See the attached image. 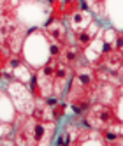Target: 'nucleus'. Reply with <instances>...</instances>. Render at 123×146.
<instances>
[{
    "label": "nucleus",
    "mask_w": 123,
    "mask_h": 146,
    "mask_svg": "<svg viewBox=\"0 0 123 146\" xmlns=\"http://www.w3.org/2000/svg\"><path fill=\"white\" fill-rule=\"evenodd\" d=\"M58 125L56 121L37 120L32 114H19L14 120V143L16 144H49L55 141Z\"/></svg>",
    "instance_id": "nucleus-1"
},
{
    "label": "nucleus",
    "mask_w": 123,
    "mask_h": 146,
    "mask_svg": "<svg viewBox=\"0 0 123 146\" xmlns=\"http://www.w3.org/2000/svg\"><path fill=\"white\" fill-rule=\"evenodd\" d=\"M116 118L118 116H116L114 106L112 104H102V102H91V106L81 116L83 123L88 129H93V130H102L109 127Z\"/></svg>",
    "instance_id": "nucleus-2"
},
{
    "label": "nucleus",
    "mask_w": 123,
    "mask_h": 146,
    "mask_svg": "<svg viewBox=\"0 0 123 146\" xmlns=\"http://www.w3.org/2000/svg\"><path fill=\"white\" fill-rule=\"evenodd\" d=\"M4 88L7 92V95L11 97V100L16 106L19 114H30L32 113L34 104H35V97L32 95L28 85H25L21 81H16V79H9Z\"/></svg>",
    "instance_id": "nucleus-3"
},
{
    "label": "nucleus",
    "mask_w": 123,
    "mask_h": 146,
    "mask_svg": "<svg viewBox=\"0 0 123 146\" xmlns=\"http://www.w3.org/2000/svg\"><path fill=\"white\" fill-rule=\"evenodd\" d=\"M42 32L51 42H58V44H67L72 40V34H70L69 27L65 25V19H58V18H51L48 16L46 23L42 27Z\"/></svg>",
    "instance_id": "nucleus-4"
},
{
    "label": "nucleus",
    "mask_w": 123,
    "mask_h": 146,
    "mask_svg": "<svg viewBox=\"0 0 123 146\" xmlns=\"http://www.w3.org/2000/svg\"><path fill=\"white\" fill-rule=\"evenodd\" d=\"M102 30V21L97 18H93V21H91L86 28L79 30V32H74L72 34V42L79 48V49H85L90 46V42L93 40Z\"/></svg>",
    "instance_id": "nucleus-5"
},
{
    "label": "nucleus",
    "mask_w": 123,
    "mask_h": 146,
    "mask_svg": "<svg viewBox=\"0 0 123 146\" xmlns=\"http://www.w3.org/2000/svg\"><path fill=\"white\" fill-rule=\"evenodd\" d=\"M93 13L90 11V9H83V7H79L76 13H72L69 18H67V27L70 30V34H74V32H79V30H83L86 28L91 21H93Z\"/></svg>",
    "instance_id": "nucleus-6"
},
{
    "label": "nucleus",
    "mask_w": 123,
    "mask_h": 146,
    "mask_svg": "<svg viewBox=\"0 0 123 146\" xmlns=\"http://www.w3.org/2000/svg\"><path fill=\"white\" fill-rule=\"evenodd\" d=\"M121 65H123V53L118 51V49H111V51H107L106 55L100 56V60L97 62V65L93 69L102 67V69H106L109 72H120Z\"/></svg>",
    "instance_id": "nucleus-7"
},
{
    "label": "nucleus",
    "mask_w": 123,
    "mask_h": 146,
    "mask_svg": "<svg viewBox=\"0 0 123 146\" xmlns=\"http://www.w3.org/2000/svg\"><path fill=\"white\" fill-rule=\"evenodd\" d=\"M18 118V109L13 104L11 97L7 95L5 88H0V121H11L14 123V120Z\"/></svg>",
    "instance_id": "nucleus-8"
},
{
    "label": "nucleus",
    "mask_w": 123,
    "mask_h": 146,
    "mask_svg": "<svg viewBox=\"0 0 123 146\" xmlns=\"http://www.w3.org/2000/svg\"><path fill=\"white\" fill-rule=\"evenodd\" d=\"M81 58H83V49H79L72 40L70 42H67V44H63V48H62V53H60V58L58 60H62L63 64H67V65H70V67H76V65H79V62H81Z\"/></svg>",
    "instance_id": "nucleus-9"
},
{
    "label": "nucleus",
    "mask_w": 123,
    "mask_h": 146,
    "mask_svg": "<svg viewBox=\"0 0 123 146\" xmlns=\"http://www.w3.org/2000/svg\"><path fill=\"white\" fill-rule=\"evenodd\" d=\"M83 2L86 4V7L90 9L91 13H93V16L97 19H102L106 18V13H104V5H106V0H83Z\"/></svg>",
    "instance_id": "nucleus-10"
},
{
    "label": "nucleus",
    "mask_w": 123,
    "mask_h": 146,
    "mask_svg": "<svg viewBox=\"0 0 123 146\" xmlns=\"http://www.w3.org/2000/svg\"><path fill=\"white\" fill-rule=\"evenodd\" d=\"M14 137V123L11 121H0V141H7ZM14 141V139H13Z\"/></svg>",
    "instance_id": "nucleus-11"
},
{
    "label": "nucleus",
    "mask_w": 123,
    "mask_h": 146,
    "mask_svg": "<svg viewBox=\"0 0 123 146\" xmlns=\"http://www.w3.org/2000/svg\"><path fill=\"white\" fill-rule=\"evenodd\" d=\"M120 76L123 78V65H121V69H120Z\"/></svg>",
    "instance_id": "nucleus-12"
}]
</instances>
